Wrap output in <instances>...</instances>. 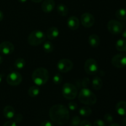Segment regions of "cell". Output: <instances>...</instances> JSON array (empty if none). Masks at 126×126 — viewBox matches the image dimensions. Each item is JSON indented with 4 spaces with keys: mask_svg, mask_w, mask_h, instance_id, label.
<instances>
[{
    "mask_svg": "<svg viewBox=\"0 0 126 126\" xmlns=\"http://www.w3.org/2000/svg\"><path fill=\"white\" fill-rule=\"evenodd\" d=\"M52 80L55 84H60L62 82V76L60 73H56L53 77Z\"/></svg>",
    "mask_w": 126,
    "mask_h": 126,
    "instance_id": "4316f807",
    "label": "cell"
},
{
    "mask_svg": "<svg viewBox=\"0 0 126 126\" xmlns=\"http://www.w3.org/2000/svg\"><path fill=\"white\" fill-rule=\"evenodd\" d=\"M78 99L81 103L88 106L94 105L97 101L95 95L86 87L82 89L79 92Z\"/></svg>",
    "mask_w": 126,
    "mask_h": 126,
    "instance_id": "3957f363",
    "label": "cell"
},
{
    "mask_svg": "<svg viewBox=\"0 0 126 126\" xmlns=\"http://www.w3.org/2000/svg\"><path fill=\"white\" fill-rule=\"evenodd\" d=\"M46 39L45 33L41 30H34L28 35L27 38L28 43L31 46H36L44 43Z\"/></svg>",
    "mask_w": 126,
    "mask_h": 126,
    "instance_id": "277c9868",
    "label": "cell"
},
{
    "mask_svg": "<svg viewBox=\"0 0 126 126\" xmlns=\"http://www.w3.org/2000/svg\"><path fill=\"white\" fill-rule=\"evenodd\" d=\"M122 36H123V37L124 38H125L126 39V30L124 31V32H123V34H122Z\"/></svg>",
    "mask_w": 126,
    "mask_h": 126,
    "instance_id": "74e56055",
    "label": "cell"
},
{
    "mask_svg": "<svg viewBox=\"0 0 126 126\" xmlns=\"http://www.w3.org/2000/svg\"><path fill=\"white\" fill-rule=\"evenodd\" d=\"M3 115L6 119H12L15 116V110L11 106H6L3 110Z\"/></svg>",
    "mask_w": 126,
    "mask_h": 126,
    "instance_id": "ac0fdd59",
    "label": "cell"
},
{
    "mask_svg": "<svg viewBox=\"0 0 126 126\" xmlns=\"http://www.w3.org/2000/svg\"><path fill=\"white\" fill-rule=\"evenodd\" d=\"M122 124L123 126H126V117L123 118V120H122Z\"/></svg>",
    "mask_w": 126,
    "mask_h": 126,
    "instance_id": "d590c367",
    "label": "cell"
},
{
    "mask_svg": "<svg viewBox=\"0 0 126 126\" xmlns=\"http://www.w3.org/2000/svg\"><path fill=\"white\" fill-rule=\"evenodd\" d=\"M67 26L71 30H76L79 27V20L75 16H71L68 18Z\"/></svg>",
    "mask_w": 126,
    "mask_h": 126,
    "instance_id": "5bb4252c",
    "label": "cell"
},
{
    "mask_svg": "<svg viewBox=\"0 0 126 126\" xmlns=\"http://www.w3.org/2000/svg\"><path fill=\"white\" fill-rule=\"evenodd\" d=\"M32 2H36V3H38V2H41L43 0H31Z\"/></svg>",
    "mask_w": 126,
    "mask_h": 126,
    "instance_id": "f35d334b",
    "label": "cell"
},
{
    "mask_svg": "<svg viewBox=\"0 0 126 126\" xmlns=\"http://www.w3.org/2000/svg\"><path fill=\"white\" fill-rule=\"evenodd\" d=\"M58 14L61 16H66L68 13V8L63 4H59L57 7Z\"/></svg>",
    "mask_w": 126,
    "mask_h": 126,
    "instance_id": "44dd1931",
    "label": "cell"
},
{
    "mask_svg": "<svg viewBox=\"0 0 126 126\" xmlns=\"http://www.w3.org/2000/svg\"><path fill=\"white\" fill-rule=\"evenodd\" d=\"M43 50L46 53H50L54 50V45L50 41H46L43 46Z\"/></svg>",
    "mask_w": 126,
    "mask_h": 126,
    "instance_id": "484cf974",
    "label": "cell"
},
{
    "mask_svg": "<svg viewBox=\"0 0 126 126\" xmlns=\"http://www.w3.org/2000/svg\"><path fill=\"white\" fill-rule=\"evenodd\" d=\"M32 80L37 86H43L49 80V74L45 68L39 67L36 69L32 73Z\"/></svg>",
    "mask_w": 126,
    "mask_h": 126,
    "instance_id": "7a4b0ae2",
    "label": "cell"
},
{
    "mask_svg": "<svg viewBox=\"0 0 126 126\" xmlns=\"http://www.w3.org/2000/svg\"><path fill=\"white\" fill-rule=\"evenodd\" d=\"M81 119L79 116H75L73 118L72 120H71V126H79L81 123Z\"/></svg>",
    "mask_w": 126,
    "mask_h": 126,
    "instance_id": "83f0119b",
    "label": "cell"
},
{
    "mask_svg": "<svg viewBox=\"0 0 126 126\" xmlns=\"http://www.w3.org/2000/svg\"><path fill=\"white\" fill-rule=\"evenodd\" d=\"M13 118L14 119V121L15 123H20L22 121V119H23V116H22V114H20V113H18V114H16V115L14 116Z\"/></svg>",
    "mask_w": 126,
    "mask_h": 126,
    "instance_id": "f1b7e54d",
    "label": "cell"
},
{
    "mask_svg": "<svg viewBox=\"0 0 126 126\" xmlns=\"http://www.w3.org/2000/svg\"><path fill=\"white\" fill-rule=\"evenodd\" d=\"M62 95L66 99L73 100L78 95V89L71 83L64 84L62 87Z\"/></svg>",
    "mask_w": 126,
    "mask_h": 126,
    "instance_id": "5b68a950",
    "label": "cell"
},
{
    "mask_svg": "<svg viewBox=\"0 0 126 126\" xmlns=\"http://www.w3.org/2000/svg\"><path fill=\"white\" fill-rule=\"evenodd\" d=\"M116 17L121 20H126V9L121 8L117 10L115 13Z\"/></svg>",
    "mask_w": 126,
    "mask_h": 126,
    "instance_id": "cb8c5ba5",
    "label": "cell"
},
{
    "mask_svg": "<svg viewBox=\"0 0 126 126\" xmlns=\"http://www.w3.org/2000/svg\"><path fill=\"white\" fill-rule=\"evenodd\" d=\"M109 126H121L119 124H117V123H113V124H110Z\"/></svg>",
    "mask_w": 126,
    "mask_h": 126,
    "instance_id": "ab89813d",
    "label": "cell"
},
{
    "mask_svg": "<svg viewBox=\"0 0 126 126\" xmlns=\"http://www.w3.org/2000/svg\"><path fill=\"white\" fill-rule=\"evenodd\" d=\"M88 43L91 47L94 48L97 47L100 45V39L99 36L95 34H92L88 38Z\"/></svg>",
    "mask_w": 126,
    "mask_h": 126,
    "instance_id": "2e32d148",
    "label": "cell"
},
{
    "mask_svg": "<svg viewBox=\"0 0 126 126\" xmlns=\"http://www.w3.org/2000/svg\"><path fill=\"white\" fill-rule=\"evenodd\" d=\"M2 62H3V58H2V56L0 55V65H1Z\"/></svg>",
    "mask_w": 126,
    "mask_h": 126,
    "instance_id": "60d3db41",
    "label": "cell"
},
{
    "mask_svg": "<svg viewBox=\"0 0 126 126\" xmlns=\"http://www.w3.org/2000/svg\"><path fill=\"white\" fill-rule=\"evenodd\" d=\"M18 1H19L20 2H21V3H24V2H27V0H18Z\"/></svg>",
    "mask_w": 126,
    "mask_h": 126,
    "instance_id": "b9f144b4",
    "label": "cell"
},
{
    "mask_svg": "<svg viewBox=\"0 0 126 126\" xmlns=\"http://www.w3.org/2000/svg\"><path fill=\"white\" fill-rule=\"evenodd\" d=\"M14 46L10 41H4L0 44V52L4 55H9L14 51Z\"/></svg>",
    "mask_w": 126,
    "mask_h": 126,
    "instance_id": "7c38bea8",
    "label": "cell"
},
{
    "mask_svg": "<svg viewBox=\"0 0 126 126\" xmlns=\"http://www.w3.org/2000/svg\"><path fill=\"white\" fill-rule=\"evenodd\" d=\"M94 126H106V123L101 119H97L95 121L93 124Z\"/></svg>",
    "mask_w": 126,
    "mask_h": 126,
    "instance_id": "1f68e13d",
    "label": "cell"
},
{
    "mask_svg": "<svg viewBox=\"0 0 126 126\" xmlns=\"http://www.w3.org/2000/svg\"><path fill=\"white\" fill-rule=\"evenodd\" d=\"M3 18H4V14L3 13H2V11L0 10V22H1V21L2 20Z\"/></svg>",
    "mask_w": 126,
    "mask_h": 126,
    "instance_id": "8d00e7d4",
    "label": "cell"
},
{
    "mask_svg": "<svg viewBox=\"0 0 126 126\" xmlns=\"http://www.w3.org/2000/svg\"><path fill=\"white\" fill-rule=\"evenodd\" d=\"M55 6L54 0H44L41 4V9L45 13H49L54 10Z\"/></svg>",
    "mask_w": 126,
    "mask_h": 126,
    "instance_id": "4fadbf2b",
    "label": "cell"
},
{
    "mask_svg": "<svg viewBox=\"0 0 126 126\" xmlns=\"http://www.w3.org/2000/svg\"><path fill=\"white\" fill-rule=\"evenodd\" d=\"M81 22L82 26L86 28H91L94 25L95 18L93 15L89 12H85L81 16Z\"/></svg>",
    "mask_w": 126,
    "mask_h": 126,
    "instance_id": "8fae6325",
    "label": "cell"
},
{
    "mask_svg": "<svg viewBox=\"0 0 126 126\" xmlns=\"http://www.w3.org/2000/svg\"><path fill=\"white\" fill-rule=\"evenodd\" d=\"M98 66L97 61L93 59H89L84 64V70L86 73L89 75H94L98 72Z\"/></svg>",
    "mask_w": 126,
    "mask_h": 126,
    "instance_id": "52a82bcc",
    "label": "cell"
},
{
    "mask_svg": "<svg viewBox=\"0 0 126 126\" xmlns=\"http://www.w3.org/2000/svg\"><path fill=\"white\" fill-rule=\"evenodd\" d=\"M25 66V60L22 58L20 57L16 59L14 62V67L18 70H21Z\"/></svg>",
    "mask_w": 126,
    "mask_h": 126,
    "instance_id": "d4e9b609",
    "label": "cell"
},
{
    "mask_svg": "<svg viewBox=\"0 0 126 126\" xmlns=\"http://www.w3.org/2000/svg\"><path fill=\"white\" fill-rule=\"evenodd\" d=\"M111 64L117 68H122L126 66V54H118L113 56Z\"/></svg>",
    "mask_w": 126,
    "mask_h": 126,
    "instance_id": "30bf717a",
    "label": "cell"
},
{
    "mask_svg": "<svg viewBox=\"0 0 126 126\" xmlns=\"http://www.w3.org/2000/svg\"><path fill=\"white\" fill-rule=\"evenodd\" d=\"M68 108L71 111H75L78 108V104L75 102H71L68 105Z\"/></svg>",
    "mask_w": 126,
    "mask_h": 126,
    "instance_id": "f546056e",
    "label": "cell"
},
{
    "mask_svg": "<svg viewBox=\"0 0 126 126\" xmlns=\"http://www.w3.org/2000/svg\"><path fill=\"white\" fill-rule=\"evenodd\" d=\"M6 81L10 86H18L22 81V76L17 71H12L7 75Z\"/></svg>",
    "mask_w": 126,
    "mask_h": 126,
    "instance_id": "9c48e42d",
    "label": "cell"
},
{
    "mask_svg": "<svg viewBox=\"0 0 126 126\" xmlns=\"http://www.w3.org/2000/svg\"><path fill=\"white\" fill-rule=\"evenodd\" d=\"M92 85L94 89L98 91V90H100L103 87V81L100 77L95 76L92 79Z\"/></svg>",
    "mask_w": 126,
    "mask_h": 126,
    "instance_id": "d6986e66",
    "label": "cell"
},
{
    "mask_svg": "<svg viewBox=\"0 0 126 126\" xmlns=\"http://www.w3.org/2000/svg\"><path fill=\"white\" fill-rule=\"evenodd\" d=\"M104 119L107 123H111L113 121V117L110 113H107L104 116Z\"/></svg>",
    "mask_w": 126,
    "mask_h": 126,
    "instance_id": "4dcf8cb0",
    "label": "cell"
},
{
    "mask_svg": "<svg viewBox=\"0 0 126 126\" xmlns=\"http://www.w3.org/2000/svg\"><path fill=\"white\" fill-rule=\"evenodd\" d=\"M57 67L60 72L65 73L72 70L73 68V63L69 59H63L58 62Z\"/></svg>",
    "mask_w": 126,
    "mask_h": 126,
    "instance_id": "ba28073f",
    "label": "cell"
},
{
    "mask_svg": "<svg viewBox=\"0 0 126 126\" xmlns=\"http://www.w3.org/2000/svg\"><path fill=\"white\" fill-rule=\"evenodd\" d=\"M2 80V75H1V73H0V83H1V82Z\"/></svg>",
    "mask_w": 126,
    "mask_h": 126,
    "instance_id": "7bdbcfd3",
    "label": "cell"
},
{
    "mask_svg": "<svg viewBox=\"0 0 126 126\" xmlns=\"http://www.w3.org/2000/svg\"><path fill=\"white\" fill-rule=\"evenodd\" d=\"M116 47L118 51H126V40L124 39H118L116 43Z\"/></svg>",
    "mask_w": 126,
    "mask_h": 126,
    "instance_id": "ffe728a7",
    "label": "cell"
},
{
    "mask_svg": "<svg viewBox=\"0 0 126 126\" xmlns=\"http://www.w3.org/2000/svg\"><path fill=\"white\" fill-rule=\"evenodd\" d=\"M92 110L91 109V108H89V107H86V106L81 107L79 110V113L81 116L83 117L89 116L92 114Z\"/></svg>",
    "mask_w": 126,
    "mask_h": 126,
    "instance_id": "7402d4cb",
    "label": "cell"
},
{
    "mask_svg": "<svg viewBox=\"0 0 126 126\" xmlns=\"http://www.w3.org/2000/svg\"><path fill=\"white\" fill-rule=\"evenodd\" d=\"M59 35V30L57 28L55 27H50L49 29L47 30L46 32V37L48 39L50 40L55 39L57 38Z\"/></svg>",
    "mask_w": 126,
    "mask_h": 126,
    "instance_id": "9a60e30c",
    "label": "cell"
},
{
    "mask_svg": "<svg viewBox=\"0 0 126 126\" xmlns=\"http://www.w3.org/2000/svg\"><path fill=\"white\" fill-rule=\"evenodd\" d=\"M50 119L59 126L66 124L70 119V113L68 108L63 105H55L49 110Z\"/></svg>",
    "mask_w": 126,
    "mask_h": 126,
    "instance_id": "6da1fadb",
    "label": "cell"
},
{
    "mask_svg": "<svg viewBox=\"0 0 126 126\" xmlns=\"http://www.w3.org/2000/svg\"><path fill=\"white\" fill-rule=\"evenodd\" d=\"M116 110L118 114L121 116H126V102L121 101L116 104Z\"/></svg>",
    "mask_w": 126,
    "mask_h": 126,
    "instance_id": "e0dca14e",
    "label": "cell"
},
{
    "mask_svg": "<svg viewBox=\"0 0 126 126\" xmlns=\"http://www.w3.org/2000/svg\"><path fill=\"white\" fill-rule=\"evenodd\" d=\"M3 126H17V123H15L13 121H9L4 123Z\"/></svg>",
    "mask_w": 126,
    "mask_h": 126,
    "instance_id": "836d02e7",
    "label": "cell"
},
{
    "mask_svg": "<svg viewBox=\"0 0 126 126\" xmlns=\"http://www.w3.org/2000/svg\"><path fill=\"white\" fill-rule=\"evenodd\" d=\"M39 92H40V89L38 86H32L29 88L28 91V94L30 97L34 98V97H37L39 95Z\"/></svg>",
    "mask_w": 126,
    "mask_h": 126,
    "instance_id": "603a6c76",
    "label": "cell"
},
{
    "mask_svg": "<svg viewBox=\"0 0 126 126\" xmlns=\"http://www.w3.org/2000/svg\"><path fill=\"white\" fill-rule=\"evenodd\" d=\"M107 28L110 33L113 34H119L123 31V26L121 22L116 20H111L108 22Z\"/></svg>",
    "mask_w": 126,
    "mask_h": 126,
    "instance_id": "8992f818",
    "label": "cell"
},
{
    "mask_svg": "<svg viewBox=\"0 0 126 126\" xmlns=\"http://www.w3.org/2000/svg\"><path fill=\"white\" fill-rule=\"evenodd\" d=\"M40 126H54L52 123L49 121H44L41 124Z\"/></svg>",
    "mask_w": 126,
    "mask_h": 126,
    "instance_id": "e575fe53",
    "label": "cell"
},
{
    "mask_svg": "<svg viewBox=\"0 0 126 126\" xmlns=\"http://www.w3.org/2000/svg\"><path fill=\"white\" fill-rule=\"evenodd\" d=\"M80 126H92V123L87 120H83L81 121L80 123Z\"/></svg>",
    "mask_w": 126,
    "mask_h": 126,
    "instance_id": "d6a6232c",
    "label": "cell"
}]
</instances>
